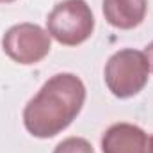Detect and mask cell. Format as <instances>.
<instances>
[{"instance_id":"obj_4","label":"cell","mask_w":153,"mask_h":153,"mask_svg":"<svg viewBox=\"0 0 153 153\" xmlns=\"http://www.w3.org/2000/svg\"><path fill=\"white\" fill-rule=\"evenodd\" d=\"M2 48L9 59L29 66L43 61L50 53L52 39L48 30L36 23H18L4 34Z\"/></svg>"},{"instance_id":"obj_2","label":"cell","mask_w":153,"mask_h":153,"mask_svg":"<svg viewBox=\"0 0 153 153\" xmlns=\"http://www.w3.org/2000/svg\"><path fill=\"white\" fill-rule=\"evenodd\" d=\"M103 76L109 91L116 98H132L148 84L150 64L144 52L125 48L111 55Z\"/></svg>"},{"instance_id":"obj_1","label":"cell","mask_w":153,"mask_h":153,"mask_svg":"<svg viewBox=\"0 0 153 153\" xmlns=\"http://www.w3.org/2000/svg\"><path fill=\"white\" fill-rule=\"evenodd\" d=\"M85 102V85L73 73H57L48 78L23 109L27 132L50 139L66 130L80 114Z\"/></svg>"},{"instance_id":"obj_6","label":"cell","mask_w":153,"mask_h":153,"mask_svg":"<svg viewBox=\"0 0 153 153\" xmlns=\"http://www.w3.org/2000/svg\"><path fill=\"white\" fill-rule=\"evenodd\" d=\"M102 9L109 25L119 30H130L144 22L148 0H103Z\"/></svg>"},{"instance_id":"obj_10","label":"cell","mask_w":153,"mask_h":153,"mask_svg":"<svg viewBox=\"0 0 153 153\" xmlns=\"http://www.w3.org/2000/svg\"><path fill=\"white\" fill-rule=\"evenodd\" d=\"M152 144H153V137H152Z\"/></svg>"},{"instance_id":"obj_3","label":"cell","mask_w":153,"mask_h":153,"mask_svg":"<svg viewBox=\"0 0 153 153\" xmlns=\"http://www.w3.org/2000/svg\"><path fill=\"white\" fill-rule=\"evenodd\" d=\"M50 38L64 46H76L91 38L94 30V16L85 0H62L46 18Z\"/></svg>"},{"instance_id":"obj_8","label":"cell","mask_w":153,"mask_h":153,"mask_svg":"<svg viewBox=\"0 0 153 153\" xmlns=\"http://www.w3.org/2000/svg\"><path fill=\"white\" fill-rule=\"evenodd\" d=\"M144 55H146V61L150 64V71H153V41L144 48Z\"/></svg>"},{"instance_id":"obj_9","label":"cell","mask_w":153,"mask_h":153,"mask_svg":"<svg viewBox=\"0 0 153 153\" xmlns=\"http://www.w3.org/2000/svg\"><path fill=\"white\" fill-rule=\"evenodd\" d=\"M11 2H14V0H0V4H11Z\"/></svg>"},{"instance_id":"obj_7","label":"cell","mask_w":153,"mask_h":153,"mask_svg":"<svg viewBox=\"0 0 153 153\" xmlns=\"http://www.w3.org/2000/svg\"><path fill=\"white\" fill-rule=\"evenodd\" d=\"M53 153H94V150L91 143L82 137H68L57 144Z\"/></svg>"},{"instance_id":"obj_5","label":"cell","mask_w":153,"mask_h":153,"mask_svg":"<svg viewBox=\"0 0 153 153\" xmlns=\"http://www.w3.org/2000/svg\"><path fill=\"white\" fill-rule=\"evenodd\" d=\"M103 153H153L152 137L132 123H114L102 137Z\"/></svg>"}]
</instances>
